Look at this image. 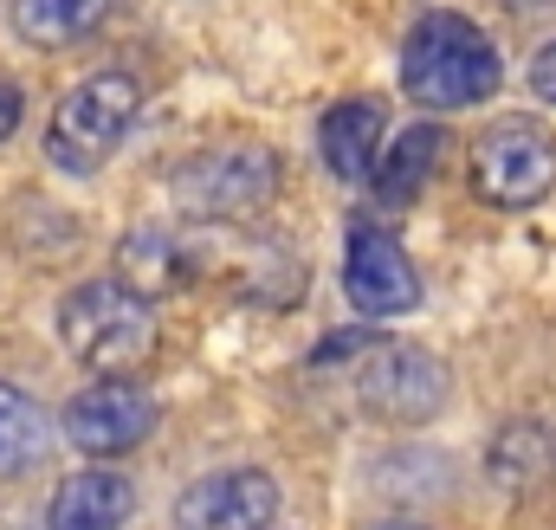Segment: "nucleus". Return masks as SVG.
Instances as JSON below:
<instances>
[{
  "mask_svg": "<svg viewBox=\"0 0 556 530\" xmlns=\"http://www.w3.org/2000/svg\"><path fill=\"white\" fill-rule=\"evenodd\" d=\"M485 472L511 499L544 492L556 479V427H544V420H505L498 440H492V453H485Z\"/></svg>",
  "mask_w": 556,
  "mask_h": 530,
  "instance_id": "12",
  "label": "nucleus"
},
{
  "mask_svg": "<svg viewBox=\"0 0 556 530\" xmlns=\"http://www.w3.org/2000/svg\"><path fill=\"white\" fill-rule=\"evenodd\" d=\"M343 291L356 311L369 317H395V311H415L420 304V278L415 260L402 253V240L376 220H356L350 227V253H343Z\"/></svg>",
  "mask_w": 556,
  "mask_h": 530,
  "instance_id": "7",
  "label": "nucleus"
},
{
  "mask_svg": "<svg viewBox=\"0 0 556 530\" xmlns=\"http://www.w3.org/2000/svg\"><path fill=\"white\" fill-rule=\"evenodd\" d=\"M433 155H440V130L433 124H415V130L389 149V162H382V181H376L382 201H415L420 181L433 175Z\"/></svg>",
  "mask_w": 556,
  "mask_h": 530,
  "instance_id": "16",
  "label": "nucleus"
},
{
  "mask_svg": "<svg viewBox=\"0 0 556 530\" xmlns=\"http://www.w3.org/2000/svg\"><path fill=\"white\" fill-rule=\"evenodd\" d=\"M369 530H427V525H415V518H382V525H369Z\"/></svg>",
  "mask_w": 556,
  "mask_h": 530,
  "instance_id": "19",
  "label": "nucleus"
},
{
  "mask_svg": "<svg viewBox=\"0 0 556 530\" xmlns=\"http://www.w3.org/2000/svg\"><path fill=\"white\" fill-rule=\"evenodd\" d=\"M168 188L188 220H253L278 194V155L266 142H214L188 155Z\"/></svg>",
  "mask_w": 556,
  "mask_h": 530,
  "instance_id": "4",
  "label": "nucleus"
},
{
  "mask_svg": "<svg viewBox=\"0 0 556 530\" xmlns=\"http://www.w3.org/2000/svg\"><path fill=\"white\" fill-rule=\"evenodd\" d=\"M317 142H324V162H330L337 181H369L376 175V142H382V111L369 98H350L324 117Z\"/></svg>",
  "mask_w": 556,
  "mask_h": 530,
  "instance_id": "13",
  "label": "nucleus"
},
{
  "mask_svg": "<svg viewBox=\"0 0 556 530\" xmlns=\"http://www.w3.org/2000/svg\"><path fill=\"white\" fill-rule=\"evenodd\" d=\"M142 111V85L130 72H91L85 85H72L52 111V130H46V162L59 175H98L117 142L130 136Z\"/></svg>",
  "mask_w": 556,
  "mask_h": 530,
  "instance_id": "3",
  "label": "nucleus"
},
{
  "mask_svg": "<svg viewBox=\"0 0 556 530\" xmlns=\"http://www.w3.org/2000/svg\"><path fill=\"white\" fill-rule=\"evenodd\" d=\"M466 175H472V194L492 207H538L556 188V136L538 117H505L479 130Z\"/></svg>",
  "mask_w": 556,
  "mask_h": 530,
  "instance_id": "5",
  "label": "nucleus"
},
{
  "mask_svg": "<svg viewBox=\"0 0 556 530\" xmlns=\"http://www.w3.org/2000/svg\"><path fill=\"white\" fill-rule=\"evenodd\" d=\"M498 46L459 13H420L402 46V91L427 111H466L498 91Z\"/></svg>",
  "mask_w": 556,
  "mask_h": 530,
  "instance_id": "1",
  "label": "nucleus"
},
{
  "mask_svg": "<svg viewBox=\"0 0 556 530\" xmlns=\"http://www.w3.org/2000/svg\"><path fill=\"white\" fill-rule=\"evenodd\" d=\"M46 446H52L46 407L26 395V389L0 382V479H26L46 459Z\"/></svg>",
  "mask_w": 556,
  "mask_h": 530,
  "instance_id": "15",
  "label": "nucleus"
},
{
  "mask_svg": "<svg viewBox=\"0 0 556 530\" xmlns=\"http://www.w3.org/2000/svg\"><path fill=\"white\" fill-rule=\"evenodd\" d=\"M356 401L389 427H427L446 407V363L415 343H369L356 356Z\"/></svg>",
  "mask_w": 556,
  "mask_h": 530,
  "instance_id": "6",
  "label": "nucleus"
},
{
  "mask_svg": "<svg viewBox=\"0 0 556 530\" xmlns=\"http://www.w3.org/2000/svg\"><path fill=\"white\" fill-rule=\"evenodd\" d=\"M278 512V485L266 472H207L175 499V530H266Z\"/></svg>",
  "mask_w": 556,
  "mask_h": 530,
  "instance_id": "9",
  "label": "nucleus"
},
{
  "mask_svg": "<svg viewBox=\"0 0 556 530\" xmlns=\"http://www.w3.org/2000/svg\"><path fill=\"white\" fill-rule=\"evenodd\" d=\"M201 278V247L181 227H137L117 247V285H130L137 298H162Z\"/></svg>",
  "mask_w": 556,
  "mask_h": 530,
  "instance_id": "10",
  "label": "nucleus"
},
{
  "mask_svg": "<svg viewBox=\"0 0 556 530\" xmlns=\"http://www.w3.org/2000/svg\"><path fill=\"white\" fill-rule=\"evenodd\" d=\"M531 91H538L544 104H556V39L538 52V59H531Z\"/></svg>",
  "mask_w": 556,
  "mask_h": 530,
  "instance_id": "17",
  "label": "nucleus"
},
{
  "mask_svg": "<svg viewBox=\"0 0 556 530\" xmlns=\"http://www.w3.org/2000/svg\"><path fill=\"white\" fill-rule=\"evenodd\" d=\"M59 337L65 350L98 376V382H130L142 363L155 356V311L117 278H91L65 291L59 304Z\"/></svg>",
  "mask_w": 556,
  "mask_h": 530,
  "instance_id": "2",
  "label": "nucleus"
},
{
  "mask_svg": "<svg viewBox=\"0 0 556 530\" xmlns=\"http://www.w3.org/2000/svg\"><path fill=\"white\" fill-rule=\"evenodd\" d=\"M20 111H26V98H20V85L13 78H0V142L20 130Z\"/></svg>",
  "mask_w": 556,
  "mask_h": 530,
  "instance_id": "18",
  "label": "nucleus"
},
{
  "mask_svg": "<svg viewBox=\"0 0 556 530\" xmlns=\"http://www.w3.org/2000/svg\"><path fill=\"white\" fill-rule=\"evenodd\" d=\"M155 433V401L137 382H91L65 407V440L91 459H117Z\"/></svg>",
  "mask_w": 556,
  "mask_h": 530,
  "instance_id": "8",
  "label": "nucleus"
},
{
  "mask_svg": "<svg viewBox=\"0 0 556 530\" xmlns=\"http://www.w3.org/2000/svg\"><path fill=\"white\" fill-rule=\"evenodd\" d=\"M137 512V485L111 466H91V472H72L52 505H46V530H124Z\"/></svg>",
  "mask_w": 556,
  "mask_h": 530,
  "instance_id": "11",
  "label": "nucleus"
},
{
  "mask_svg": "<svg viewBox=\"0 0 556 530\" xmlns=\"http://www.w3.org/2000/svg\"><path fill=\"white\" fill-rule=\"evenodd\" d=\"M111 0H13V33L39 52H59V46H78L104 26Z\"/></svg>",
  "mask_w": 556,
  "mask_h": 530,
  "instance_id": "14",
  "label": "nucleus"
}]
</instances>
